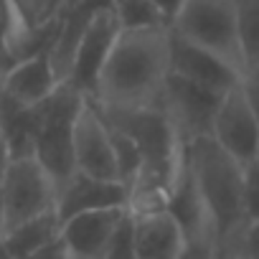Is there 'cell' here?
Masks as SVG:
<instances>
[{
    "instance_id": "obj_28",
    "label": "cell",
    "mask_w": 259,
    "mask_h": 259,
    "mask_svg": "<svg viewBox=\"0 0 259 259\" xmlns=\"http://www.w3.org/2000/svg\"><path fill=\"white\" fill-rule=\"evenodd\" d=\"M221 259H244L241 254H226V256H221Z\"/></svg>"
},
{
    "instance_id": "obj_13",
    "label": "cell",
    "mask_w": 259,
    "mask_h": 259,
    "mask_svg": "<svg viewBox=\"0 0 259 259\" xmlns=\"http://www.w3.org/2000/svg\"><path fill=\"white\" fill-rule=\"evenodd\" d=\"M59 84L61 79L51 64L49 51H38L28 59L11 64L3 71V76H0V94H6L8 99L23 107H33L41 99H46Z\"/></svg>"
},
{
    "instance_id": "obj_25",
    "label": "cell",
    "mask_w": 259,
    "mask_h": 259,
    "mask_svg": "<svg viewBox=\"0 0 259 259\" xmlns=\"http://www.w3.org/2000/svg\"><path fill=\"white\" fill-rule=\"evenodd\" d=\"M28 259H71V256H69V251L64 249L61 239H56V241H51L49 246H44V249H38L36 254H31Z\"/></svg>"
},
{
    "instance_id": "obj_29",
    "label": "cell",
    "mask_w": 259,
    "mask_h": 259,
    "mask_svg": "<svg viewBox=\"0 0 259 259\" xmlns=\"http://www.w3.org/2000/svg\"><path fill=\"white\" fill-rule=\"evenodd\" d=\"M0 236H3V226H0Z\"/></svg>"
},
{
    "instance_id": "obj_10",
    "label": "cell",
    "mask_w": 259,
    "mask_h": 259,
    "mask_svg": "<svg viewBox=\"0 0 259 259\" xmlns=\"http://www.w3.org/2000/svg\"><path fill=\"white\" fill-rule=\"evenodd\" d=\"M124 216V206L74 213L61 221L59 239L71 259H104Z\"/></svg>"
},
{
    "instance_id": "obj_4",
    "label": "cell",
    "mask_w": 259,
    "mask_h": 259,
    "mask_svg": "<svg viewBox=\"0 0 259 259\" xmlns=\"http://www.w3.org/2000/svg\"><path fill=\"white\" fill-rule=\"evenodd\" d=\"M170 31L219 56L239 76L244 74L234 0H183L170 18Z\"/></svg>"
},
{
    "instance_id": "obj_14",
    "label": "cell",
    "mask_w": 259,
    "mask_h": 259,
    "mask_svg": "<svg viewBox=\"0 0 259 259\" xmlns=\"http://www.w3.org/2000/svg\"><path fill=\"white\" fill-rule=\"evenodd\" d=\"M165 211L173 216V221L178 224L183 239H211L213 241V234H211V224H208V216H206V208H203V201L198 196V188L193 183V176H191V168H188V160H186V153H183V163L178 168V176L168 191V198H165ZM219 251V249H216Z\"/></svg>"
},
{
    "instance_id": "obj_3",
    "label": "cell",
    "mask_w": 259,
    "mask_h": 259,
    "mask_svg": "<svg viewBox=\"0 0 259 259\" xmlns=\"http://www.w3.org/2000/svg\"><path fill=\"white\" fill-rule=\"evenodd\" d=\"M81 102L84 94L74 84L61 81L46 99L31 107V153L56 191L76 173L71 133Z\"/></svg>"
},
{
    "instance_id": "obj_7",
    "label": "cell",
    "mask_w": 259,
    "mask_h": 259,
    "mask_svg": "<svg viewBox=\"0 0 259 259\" xmlns=\"http://www.w3.org/2000/svg\"><path fill=\"white\" fill-rule=\"evenodd\" d=\"M71 148H74V165L79 173L104 178V181H122L109 127H107L99 107L89 97H84V102L76 112Z\"/></svg>"
},
{
    "instance_id": "obj_26",
    "label": "cell",
    "mask_w": 259,
    "mask_h": 259,
    "mask_svg": "<svg viewBox=\"0 0 259 259\" xmlns=\"http://www.w3.org/2000/svg\"><path fill=\"white\" fill-rule=\"evenodd\" d=\"M155 6H160V11L168 16V18H173V13L178 11V6L183 3V0H153Z\"/></svg>"
},
{
    "instance_id": "obj_12",
    "label": "cell",
    "mask_w": 259,
    "mask_h": 259,
    "mask_svg": "<svg viewBox=\"0 0 259 259\" xmlns=\"http://www.w3.org/2000/svg\"><path fill=\"white\" fill-rule=\"evenodd\" d=\"M170 74L188 79L193 84L208 87L213 92H226L229 87H234L239 81V74L226 61H221L211 51L176 36L173 31H170Z\"/></svg>"
},
{
    "instance_id": "obj_6",
    "label": "cell",
    "mask_w": 259,
    "mask_h": 259,
    "mask_svg": "<svg viewBox=\"0 0 259 259\" xmlns=\"http://www.w3.org/2000/svg\"><path fill=\"white\" fill-rule=\"evenodd\" d=\"M221 94L224 92H213L208 87H201V84H193L176 74H168L165 89L160 97V107L165 109V114L173 122L181 140L191 143V140L211 135V122H213L216 107L221 102Z\"/></svg>"
},
{
    "instance_id": "obj_2",
    "label": "cell",
    "mask_w": 259,
    "mask_h": 259,
    "mask_svg": "<svg viewBox=\"0 0 259 259\" xmlns=\"http://www.w3.org/2000/svg\"><path fill=\"white\" fill-rule=\"evenodd\" d=\"M186 160L203 201L219 256L236 254L239 236L246 226L241 196V163L221 150L211 135L186 143Z\"/></svg>"
},
{
    "instance_id": "obj_1",
    "label": "cell",
    "mask_w": 259,
    "mask_h": 259,
    "mask_svg": "<svg viewBox=\"0 0 259 259\" xmlns=\"http://www.w3.org/2000/svg\"><path fill=\"white\" fill-rule=\"evenodd\" d=\"M170 74V26L119 28L92 97L104 109L158 107Z\"/></svg>"
},
{
    "instance_id": "obj_9",
    "label": "cell",
    "mask_w": 259,
    "mask_h": 259,
    "mask_svg": "<svg viewBox=\"0 0 259 259\" xmlns=\"http://www.w3.org/2000/svg\"><path fill=\"white\" fill-rule=\"evenodd\" d=\"M117 33H119V23H117V16L112 8V0H107L104 6H99L92 13V18H89V23L76 44L71 71L66 76V81L74 84L84 97H92L97 74H99Z\"/></svg>"
},
{
    "instance_id": "obj_17",
    "label": "cell",
    "mask_w": 259,
    "mask_h": 259,
    "mask_svg": "<svg viewBox=\"0 0 259 259\" xmlns=\"http://www.w3.org/2000/svg\"><path fill=\"white\" fill-rule=\"evenodd\" d=\"M234 18L246 71L259 66V0H234Z\"/></svg>"
},
{
    "instance_id": "obj_27",
    "label": "cell",
    "mask_w": 259,
    "mask_h": 259,
    "mask_svg": "<svg viewBox=\"0 0 259 259\" xmlns=\"http://www.w3.org/2000/svg\"><path fill=\"white\" fill-rule=\"evenodd\" d=\"M6 13H8V0H0V28L6 23Z\"/></svg>"
},
{
    "instance_id": "obj_8",
    "label": "cell",
    "mask_w": 259,
    "mask_h": 259,
    "mask_svg": "<svg viewBox=\"0 0 259 259\" xmlns=\"http://www.w3.org/2000/svg\"><path fill=\"white\" fill-rule=\"evenodd\" d=\"M211 140L241 165L259 155V127L239 81L221 94L211 122Z\"/></svg>"
},
{
    "instance_id": "obj_5",
    "label": "cell",
    "mask_w": 259,
    "mask_h": 259,
    "mask_svg": "<svg viewBox=\"0 0 259 259\" xmlns=\"http://www.w3.org/2000/svg\"><path fill=\"white\" fill-rule=\"evenodd\" d=\"M56 188L33 153L11 155L0 178V226L11 229L26 219L54 211Z\"/></svg>"
},
{
    "instance_id": "obj_19",
    "label": "cell",
    "mask_w": 259,
    "mask_h": 259,
    "mask_svg": "<svg viewBox=\"0 0 259 259\" xmlns=\"http://www.w3.org/2000/svg\"><path fill=\"white\" fill-rule=\"evenodd\" d=\"M33 26H51L64 11V0H8Z\"/></svg>"
},
{
    "instance_id": "obj_16",
    "label": "cell",
    "mask_w": 259,
    "mask_h": 259,
    "mask_svg": "<svg viewBox=\"0 0 259 259\" xmlns=\"http://www.w3.org/2000/svg\"><path fill=\"white\" fill-rule=\"evenodd\" d=\"M59 229H61V221H59L56 211H46L41 216L26 219V221L6 229L3 236H0V246H3V251L11 259H28L38 249L56 241Z\"/></svg>"
},
{
    "instance_id": "obj_18",
    "label": "cell",
    "mask_w": 259,
    "mask_h": 259,
    "mask_svg": "<svg viewBox=\"0 0 259 259\" xmlns=\"http://www.w3.org/2000/svg\"><path fill=\"white\" fill-rule=\"evenodd\" d=\"M119 28H163L170 26V18L153 0H112Z\"/></svg>"
},
{
    "instance_id": "obj_24",
    "label": "cell",
    "mask_w": 259,
    "mask_h": 259,
    "mask_svg": "<svg viewBox=\"0 0 259 259\" xmlns=\"http://www.w3.org/2000/svg\"><path fill=\"white\" fill-rule=\"evenodd\" d=\"M236 254H241L244 259H259V219L246 221V226L239 236Z\"/></svg>"
},
{
    "instance_id": "obj_21",
    "label": "cell",
    "mask_w": 259,
    "mask_h": 259,
    "mask_svg": "<svg viewBox=\"0 0 259 259\" xmlns=\"http://www.w3.org/2000/svg\"><path fill=\"white\" fill-rule=\"evenodd\" d=\"M104 259H140L138 251H135V244H133V219H130V211L122 219V224H119Z\"/></svg>"
},
{
    "instance_id": "obj_20",
    "label": "cell",
    "mask_w": 259,
    "mask_h": 259,
    "mask_svg": "<svg viewBox=\"0 0 259 259\" xmlns=\"http://www.w3.org/2000/svg\"><path fill=\"white\" fill-rule=\"evenodd\" d=\"M241 196L246 221L259 219V155L241 165Z\"/></svg>"
},
{
    "instance_id": "obj_23",
    "label": "cell",
    "mask_w": 259,
    "mask_h": 259,
    "mask_svg": "<svg viewBox=\"0 0 259 259\" xmlns=\"http://www.w3.org/2000/svg\"><path fill=\"white\" fill-rule=\"evenodd\" d=\"M239 84H241V92L246 97V104L256 119V127H259V66L254 69H246L241 76H239Z\"/></svg>"
},
{
    "instance_id": "obj_15",
    "label": "cell",
    "mask_w": 259,
    "mask_h": 259,
    "mask_svg": "<svg viewBox=\"0 0 259 259\" xmlns=\"http://www.w3.org/2000/svg\"><path fill=\"white\" fill-rule=\"evenodd\" d=\"M133 219V244L140 259H176L183 246V234L173 216L160 211L130 213Z\"/></svg>"
},
{
    "instance_id": "obj_22",
    "label": "cell",
    "mask_w": 259,
    "mask_h": 259,
    "mask_svg": "<svg viewBox=\"0 0 259 259\" xmlns=\"http://www.w3.org/2000/svg\"><path fill=\"white\" fill-rule=\"evenodd\" d=\"M176 259H221L211 239H183Z\"/></svg>"
},
{
    "instance_id": "obj_11",
    "label": "cell",
    "mask_w": 259,
    "mask_h": 259,
    "mask_svg": "<svg viewBox=\"0 0 259 259\" xmlns=\"http://www.w3.org/2000/svg\"><path fill=\"white\" fill-rule=\"evenodd\" d=\"M114 206L127 208V186L122 181H104V178H94V176L76 170L56 191L54 211H56L59 221H64L74 213L97 211V208H114Z\"/></svg>"
}]
</instances>
